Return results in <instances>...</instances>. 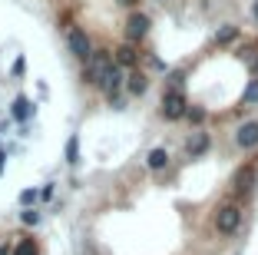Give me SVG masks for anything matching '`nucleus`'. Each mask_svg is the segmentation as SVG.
I'll use <instances>...</instances> for the list:
<instances>
[{
    "label": "nucleus",
    "instance_id": "nucleus-1",
    "mask_svg": "<svg viewBox=\"0 0 258 255\" xmlns=\"http://www.w3.org/2000/svg\"><path fill=\"white\" fill-rule=\"evenodd\" d=\"M238 225H242V209H238L235 202H225L215 212V229H219L222 235H235Z\"/></svg>",
    "mask_w": 258,
    "mask_h": 255
},
{
    "label": "nucleus",
    "instance_id": "nucleus-2",
    "mask_svg": "<svg viewBox=\"0 0 258 255\" xmlns=\"http://www.w3.org/2000/svg\"><path fill=\"white\" fill-rule=\"evenodd\" d=\"M185 113H189V103H185L182 90H169L166 96H162V116H166V120H182Z\"/></svg>",
    "mask_w": 258,
    "mask_h": 255
},
{
    "label": "nucleus",
    "instance_id": "nucleus-3",
    "mask_svg": "<svg viewBox=\"0 0 258 255\" xmlns=\"http://www.w3.org/2000/svg\"><path fill=\"white\" fill-rule=\"evenodd\" d=\"M109 63H113V57H109L106 50H96L90 60H86V80L99 86V83H103V76H106V70H109Z\"/></svg>",
    "mask_w": 258,
    "mask_h": 255
},
{
    "label": "nucleus",
    "instance_id": "nucleus-4",
    "mask_svg": "<svg viewBox=\"0 0 258 255\" xmlns=\"http://www.w3.org/2000/svg\"><path fill=\"white\" fill-rule=\"evenodd\" d=\"M67 46H70V53H73V57H80V60H90V57H93L90 37H86L80 27H70V30H67Z\"/></svg>",
    "mask_w": 258,
    "mask_h": 255
},
{
    "label": "nucleus",
    "instance_id": "nucleus-5",
    "mask_svg": "<svg viewBox=\"0 0 258 255\" xmlns=\"http://www.w3.org/2000/svg\"><path fill=\"white\" fill-rule=\"evenodd\" d=\"M122 70L126 67H119V63H109V70H106V76H103V83H99V90L106 93V96H116V93L122 90V83H126V76H122Z\"/></svg>",
    "mask_w": 258,
    "mask_h": 255
},
{
    "label": "nucleus",
    "instance_id": "nucleus-6",
    "mask_svg": "<svg viewBox=\"0 0 258 255\" xmlns=\"http://www.w3.org/2000/svg\"><path fill=\"white\" fill-rule=\"evenodd\" d=\"M235 146H238V149H255V146H258V120H248V123L238 126Z\"/></svg>",
    "mask_w": 258,
    "mask_h": 255
},
{
    "label": "nucleus",
    "instance_id": "nucleus-7",
    "mask_svg": "<svg viewBox=\"0 0 258 255\" xmlns=\"http://www.w3.org/2000/svg\"><path fill=\"white\" fill-rule=\"evenodd\" d=\"M146 33H149V17H146V14H133L126 20V37H129V43L143 40Z\"/></svg>",
    "mask_w": 258,
    "mask_h": 255
},
{
    "label": "nucleus",
    "instance_id": "nucleus-8",
    "mask_svg": "<svg viewBox=\"0 0 258 255\" xmlns=\"http://www.w3.org/2000/svg\"><path fill=\"white\" fill-rule=\"evenodd\" d=\"M209 146H212L209 133H192L189 143H185V152H189L192 159H199V156H205V152H209Z\"/></svg>",
    "mask_w": 258,
    "mask_h": 255
},
{
    "label": "nucleus",
    "instance_id": "nucleus-9",
    "mask_svg": "<svg viewBox=\"0 0 258 255\" xmlns=\"http://www.w3.org/2000/svg\"><path fill=\"white\" fill-rule=\"evenodd\" d=\"M33 110H37V106H33L27 96H17V99H14V110H10V116H14L17 123H27V120L33 116Z\"/></svg>",
    "mask_w": 258,
    "mask_h": 255
},
{
    "label": "nucleus",
    "instance_id": "nucleus-10",
    "mask_svg": "<svg viewBox=\"0 0 258 255\" xmlns=\"http://www.w3.org/2000/svg\"><path fill=\"white\" fill-rule=\"evenodd\" d=\"M251 186H255V169L245 166V169H238V173H235V192L245 195V192H251Z\"/></svg>",
    "mask_w": 258,
    "mask_h": 255
},
{
    "label": "nucleus",
    "instance_id": "nucleus-11",
    "mask_svg": "<svg viewBox=\"0 0 258 255\" xmlns=\"http://www.w3.org/2000/svg\"><path fill=\"white\" fill-rule=\"evenodd\" d=\"M126 90L133 93V96H143V93L149 90V80H146V73H139V70H133V73L126 76Z\"/></svg>",
    "mask_w": 258,
    "mask_h": 255
},
{
    "label": "nucleus",
    "instance_id": "nucleus-12",
    "mask_svg": "<svg viewBox=\"0 0 258 255\" xmlns=\"http://www.w3.org/2000/svg\"><path fill=\"white\" fill-rule=\"evenodd\" d=\"M136 60H139V53H136L133 43H122L119 50H116V63H119V67H136Z\"/></svg>",
    "mask_w": 258,
    "mask_h": 255
},
{
    "label": "nucleus",
    "instance_id": "nucleus-13",
    "mask_svg": "<svg viewBox=\"0 0 258 255\" xmlns=\"http://www.w3.org/2000/svg\"><path fill=\"white\" fill-rule=\"evenodd\" d=\"M146 166H149L152 173H159V169H166V166H169V152H166V149H152L149 156H146Z\"/></svg>",
    "mask_w": 258,
    "mask_h": 255
},
{
    "label": "nucleus",
    "instance_id": "nucleus-14",
    "mask_svg": "<svg viewBox=\"0 0 258 255\" xmlns=\"http://www.w3.org/2000/svg\"><path fill=\"white\" fill-rule=\"evenodd\" d=\"M235 37H238V27L225 23V27H219V33H215V43H219V46H225V43H232Z\"/></svg>",
    "mask_w": 258,
    "mask_h": 255
},
{
    "label": "nucleus",
    "instance_id": "nucleus-15",
    "mask_svg": "<svg viewBox=\"0 0 258 255\" xmlns=\"http://www.w3.org/2000/svg\"><path fill=\"white\" fill-rule=\"evenodd\" d=\"M67 163L70 166L80 163V136H70V139H67Z\"/></svg>",
    "mask_w": 258,
    "mask_h": 255
},
{
    "label": "nucleus",
    "instance_id": "nucleus-16",
    "mask_svg": "<svg viewBox=\"0 0 258 255\" xmlns=\"http://www.w3.org/2000/svg\"><path fill=\"white\" fill-rule=\"evenodd\" d=\"M242 103H245V106H255V103H258V76L248 83V86H245V96H242Z\"/></svg>",
    "mask_w": 258,
    "mask_h": 255
},
{
    "label": "nucleus",
    "instance_id": "nucleus-17",
    "mask_svg": "<svg viewBox=\"0 0 258 255\" xmlns=\"http://www.w3.org/2000/svg\"><path fill=\"white\" fill-rule=\"evenodd\" d=\"M37 199H40L37 189H23V192H20V206H27V209H30V206L37 202Z\"/></svg>",
    "mask_w": 258,
    "mask_h": 255
},
{
    "label": "nucleus",
    "instance_id": "nucleus-18",
    "mask_svg": "<svg viewBox=\"0 0 258 255\" xmlns=\"http://www.w3.org/2000/svg\"><path fill=\"white\" fill-rule=\"evenodd\" d=\"M185 116H189L196 126H199V123H205V110H202V106H189V113H185Z\"/></svg>",
    "mask_w": 258,
    "mask_h": 255
},
{
    "label": "nucleus",
    "instance_id": "nucleus-19",
    "mask_svg": "<svg viewBox=\"0 0 258 255\" xmlns=\"http://www.w3.org/2000/svg\"><path fill=\"white\" fill-rule=\"evenodd\" d=\"M182 80H185V73H182V70L169 73V90H182Z\"/></svg>",
    "mask_w": 258,
    "mask_h": 255
},
{
    "label": "nucleus",
    "instance_id": "nucleus-20",
    "mask_svg": "<svg viewBox=\"0 0 258 255\" xmlns=\"http://www.w3.org/2000/svg\"><path fill=\"white\" fill-rule=\"evenodd\" d=\"M20 219H23V225H37L40 222V212L37 209H27V212H20Z\"/></svg>",
    "mask_w": 258,
    "mask_h": 255
},
{
    "label": "nucleus",
    "instance_id": "nucleus-21",
    "mask_svg": "<svg viewBox=\"0 0 258 255\" xmlns=\"http://www.w3.org/2000/svg\"><path fill=\"white\" fill-rule=\"evenodd\" d=\"M14 255H33V242H30V239H23L20 245H17V252H14Z\"/></svg>",
    "mask_w": 258,
    "mask_h": 255
},
{
    "label": "nucleus",
    "instance_id": "nucleus-22",
    "mask_svg": "<svg viewBox=\"0 0 258 255\" xmlns=\"http://www.w3.org/2000/svg\"><path fill=\"white\" fill-rule=\"evenodd\" d=\"M251 17H255V20H258V0H255V4H251Z\"/></svg>",
    "mask_w": 258,
    "mask_h": 255
},
{
    "label": "nucleus",
    "instance_id": "nucleus-23",
    "mask_svg": "<svg viewBox=\"0 0 258 255\" xmlns=\"http://www.w3.org/2000/svg\"><path fill=\"white\" fill-rule=\"evenodd\" d=\"M119 4H126V7H133V4H136V0H119Z\"/></svg>",
    "mask_w": 258,
    "mask_h": 255
},
{
    "label": "nucleus",
    "instance_id": "nucleus-24",
    "mask_svg": "<svg viewBox=\"0 0 258 255\" xmlns=\"http://www.w3.org/2000/svg\"><path fill=\"white\" fill-rule=\"evenodd\" d=\"M251 70H255V76H258V60H255V63H251Z\"/></svg>",
    "mask_w": 258,
    "mask_h": 255
},
{
    "label": "nucleus",
    "instance_id": "nucleus-25",
    "mask_svg": "<svg viewBox=\"0 0 258 255\" xmlns=\"http://www.w3.org/2000/svg\"><path fill=\"white\" fill-rule=\"evenodd\" d=\"M0 255H10V252H7V248H0Z\"/></svg>",
    "mask_w": 258,
    "mask_h": 255
}]
</instances>
